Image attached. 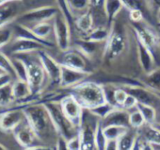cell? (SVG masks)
<instances>
[{
	"mask_svg": "<svg viewBox=\"0 0 160 150\" xmlns=\"http://www.w3.org/2000/svg\"><path fill=\"white\" fill-rule=\"evenodd\" d=\"M69 94L84 109L91 110L106 102L103 85L93 81L85 80L79 83L70 88Z\"/></svg>",
	"mask_w": 160,
	"mask_h": 150,
	"instance_id": "cell-1",
	"label": "cell"
},
{
	"mask_svg": "<svg viewBox=\"0 0 160 150\" xmlns=\"http://www.w3.org/2000/svg\"><path fill=\"white\" fill-rule=\"evenodd\" d=\"M23 111L39 139H42L49 134L50 127L54 126L50 115L43 104L32 103L25 105L23 107Z\"/></svg>",
	"mask_w": 160,
	"mask_h": 150,
	"instance_id": "cell-2",
	"label": "cell"
},
{
	"mask_svg": "<svg viewBox=\"0 0 160 150\" xmlns=\"http://www.w3.org/2000/svg\"><path fill=\"white\" fill-rule=\"evenodd\" d=\"M45 106L53 126L58 135L65 137L66 139H71L79 132V128L76 127L64 114L59 102L56 101H47L43 103Z\"/></svg>",
	"mask_w": 160,
	"mask_h": 150,
	"instance_id": "cell-3",
	"label": "cell"
},
{
	"mask_svg": "<svg viewBox=\"0 0 160 150\" xmlns=\"http://www.w3.org/2000/svg\"><path fill=\"white\" fill-rule=\"evenodd\" d=\"M28 54L29 53L19 54L16 57L22 59L26 63L28 70V82L31 90V96H35L39 95L42 88L43 87L47 75L39 57L38 59L35 60L33 58L29 57Z\"/></svg>",
	"mask_w": 160,
	"mask_h": 150,
	"instance_id": "cell-4",
	"label": "cell"
},
{
	"mask_svg": "<svg viewBox=\"0 0 160 150\" xmlns=\"http://www.w3.org/2000/svg\"><path fill=\"white\" fill-rule=\"evenodd\" d=\"M60 11L58 9L52 7V6L40 7V8L32 9L30 11L23 13L16 18L15 22L17 24L30 28V27H32L36 24L42 23V22L53 21L55 16Z\"/></svg>",
	"mask_w": 160,
	"mask_h": 150,
	"instance_id": "cell-5",
	"label": "cell"
},
{
	"mask_svg": "<svg viewBox=\"0 0 160 150\" xmlns=\"http://www.w3.org/2000/svg\"><path fill=\"white\" fill-rule=\"evenodd\" d=\"M54 36L57 45L61 51H65L70 48L71 42V30L69 21L62 13H58L53 19Z\"/></svg>",
	"mask_w": 160,
	"mask_h": 150,
	"instance_id": "cell-6",
	"label": "cell"
},
{
	"mask_svg": "<svg viewBox=\"0 0 160 150\" xmlns=\"http://www.w3.org/2000/svg\"><path fill=\"white\" fill-rule=\"evenodd\" d=\"M59 63L61 65L85 71L87 73H92V71L89 68V61L87 59V56L84 55L79 49H67L65 51H62Z\"/></svg>",
	"mask_w": 160,
	"mask_h": 150,
	"instance_id": "cell-7",
	"label": "cell"
},
{
	"mask_svg": "<svg viewBox=\"0 0 160 150\" xmlns=\"http://www.w3.org/2000/svg\"><path fill=\"white\" fill-rule=\"evenodd\" d=\"M12 133L16 142L26 149H31L33 146L37 145V141L40 140L26 116Z\"/></svg>",
	"mask_w": 160,
	"mask_h": 150,
	"instance_id": "cell-8",
	"label": "cell"
},
{
	"mask_svg": "<svg viewBox=\"0 0 160 150\" xmlns=\"http://www.w3.org/2000/svg\"><path fill=\"white\" fill-rule=\"evenodd\" d=\"M60 107L64 112V114L67 116V118L76 127H80L82 120V114L84 108L80 105L77 100L71 96L70 94L68 96H63L59 101Z\"/></svg>",
	"mask_w": 160,
	"mask_h": 150,
	"instance_id": "cell-9",
	"label": "cell"
},
{
	"mask_svg": "<svg viewBox=\"0 0 160 150\" xmlns=\"http://www.w3.org/2000/svg\"><path fill=\"white\" fill-rule=\"evenodd\" d=\"M7 47V52L12 55H19V54H26V53H32V52H38L40 50H42L43 48L46 47L43 44L27 39V38H19V37H14L12 42L6 45Z\"/></svg>",
	"mask_w": 160,
	"mask_h": 150,
	"instance_id": "cell-10",
	"label": "cell"
},
{
	"mask_svg": "<svg viewBox=\"0 0 160 150\" xmlns=\"http://www.w3.org/2000/svg\"><path fill=\"white\" fill-rule=\"evenodd\" d=\"M23 0H4L0 2V28L15 21L20 15Z\"/></svg>",
	"mask_w": 160,
	"mask_h": 150,
	"instance_id": "cell-11",
	"label": "cell"
},
{
	"mask_svg": "<svg viewBox=\"0 0 160 150\" xmlns=\"http://www.w3.org/2000/svg\"><path fill=\"white\" fill-rule=\"evenodd\" d=\"M126 37L121 30L110 31L109 38L106 42L105 54L109 59L118 58L126 47Z\"/></svg>",
	"mask_w": 160,
	"mask_h": 150,
	"instance_id": "cell-12",
	"label": "cell"
},
{
	"mask_svg": "<svg viewBox=\"0 0 160 150\" xmlns=\"http://www.w3.org/2000/svg\"><path fill=\"white\" fill-rule=\"evenodd\" d=\"M25 118V113L22 108L9 109L0 113V130L9 133L13 132L16 127Z\"/></svg>",
	"mask_w": 160,
	"mask_h": 150,
	"instance_id": "cell-13",
	"label": "cell"
},
{
	"mask_svg": "<svg viewBox=\"0 0 160 150\" xmlns=\"http://www.w3.org/2000/svg\"><path fill=\"white\" fill-rule=\"evenodd\" d=\"M90 73L85 71L77 70L73 68H70L64 65H61V74L59 85L63 88H72L79 83L87 80Z\"/></svg>",
	"mask_w": 160,
	"mask_h": 150,
	"instance_id": "cell-14",
	"label": "cell"
},
{
	"mask_svg": "<svg viewBox=\"0 0 160 150\" xmlns=\"http://www.w3.org/2000/svg\"><path fill=\"white\" fill-rule=\"evenodd\" d=\"M38 57L45 70L47 78L52 83L59 84L60 74H61V64L52 58L49 54L42 50L38 51Z\"/></svg>",
	"mask_w": 160,
	"mask_h": 150,
	"instance_id": "cell-15",
	"label": "cell"
},
{
	"mask_svg": "<svg viewBox=\"0 0 160 150\" xmlns=\"http://www.w3.org/2000/svg\"><path fill=\"white\" fill-rule=\"evenodd\" d=\"M137 46H138L139 64L142 70L147 75L152 74L156 70V62L153 53L138 39H137Z\"/></svg>",
	"mask_w": 160,
	"mask_h": 150,
	"instance_id": "cell-16",
	"label": "cell"
},
{
	"mask_svg": "<svg viewBox=\"0 0 160 150\" xmlns=\"http://www.w3.org/2000/svg\"><path fill=\"white\" fill-rule=\"evenodd\" d=\"M134 30H135L137 39L140 41L144 45H146L153 53L154 48L156 47L157 42H158V38L155 35V33L151 28H147L146 26H143L141 22L135 23Z\"/></svg>",
	"mask_w": 160,
	"mask_h": 150,
	"instance_id": "cell-17",
	"label": "cell"
},
{
	"mask_svg": "<svg viewBox=\"0 0 160 150\" xmlns=\"http://www.w3.org/2000/svg\"><path fill=\"white\" fill-rule=\"evenodd\" d=\"M101 124L103 127L108 126H121L130 127L129 112L122 107H116L105 119L101 120Z\"/></svg>",
	"mask_w": 160,
	"mask_h": 150,
	"instance_id": "cell-18",
	"label": "cell"
},
{
	"mask_svg": "<svg viewBox=\"0 0 160 150\" xmlns=\"http://www.w3.org/2000/svg\"><path fill=\"white\" fill-rule=\"evenodd\" d=\"M103 6L106 18L109 25H112L116 16L121 13L122 8H124L122 0H105Z\"/></svg>",
	"mask_w": 160,
	"mask_h": 150,
	"instance_id": "cell-19",
	"label": "cell"
},
{
	"mask_svg": "<svg viewBox=\"0 0 160 150\" xmlns=\"http://www.w3.org/2000/svg\"><path fill=\"white\" fill-rule=\"evenodd\" d=\"M12 89L15 101H19L21 104L31 96V90L27 80H16L12 82Z\"/></svg>",
	"mask_w": 160,
	"mask_h": 150,
	"instance_id": "cell-20",
	"label": "cell"
},
{
	"mask_svg": "<svg viewBox=\"0 0 160 150\" xmlns=\"http://www.w3.org/2000/svg\"><path fill=\"white\" fill-rule=\"evenodd\" d=\"M138 137L137 129L129 127L118 139V150H132Z\"/></svg>",
	"mask_w": 160,
	"mask_h": 150,
	"instance_id": "cell-21",
	"label": "cell"
},
{
	"mask_svg": "<svg viewBox=\"0 0 160 150\" xmlns=\"http://www.w3.org/2000/svg\"><path fill=\"white\" fill-rule=\"evenodd\" d=\"M75 26L78 30L82 31L85 34H89L94 28V21L93 15L91 12L83 13L80 16H78L75 20Z\"/></svg>",
	"mask_w": 160,
	"mask_h": 150,
	"instance_id": "cell-22",
	"label": "cell"
},
{
	"mask_svg": "<svg viewBox=\"0 0 160 150\" xmlns=\"http://www.w3.org/2000/svg\"><path fill=\"white\" fill-rule=\"evenodd\" d=\"M31 29V31L38 36L39 38L42 39V40H46L48 41L49 36L53 33L54 34V26H53V22L50 23V21H46V22H42L39 24H36L32 27L29 28Z\"/></svg>",
	"mask_w": 160,
	"mask_h": 150,
	"instance_id": "cell-23",
	"label": "cell"
},
{
	"mask_svg": "<svg viewBox=\"0 0 160 150\" xmlns=\"http://www.w3.org/2000/svg\"><path fill=\"white\" fill-rule=\"evenodd\" d=\"M103 43H97L93 42L88 39H82V40H77L75 42V44L77 45V49H79L84 55L87 57H91L95 55L97 50L99 49V45Z\"/></svg>",
	"mask_w": 160,
	"mask_h": 150,
	"instance_id": "cell-24",
	"label": "cell"
},
{
	"mask_svg": "<svg viewBox=\"0 0 160 150\" xmlns=\"http://www.w3.org/2000/svg\"><path fill=\"white\" fill-rule=\"evenodd\" d=\"M12 82L0 87V107L7 108L11 104H12V102L15 101L12 89Z\"/></svg>",
	"mask_w": 160,
	"mask_h": 150,
	"instance_id": "cell-25",
	"label": "cell"
},
{
	"mask_svg": "<svg viewBox=\"0 0 160 150\" xmlns=\"http://www.w3.org/2000/svg\"><path fill=\"white\" fill-rule=\"evenodd\" d=\"M110 31L105 27H96L94 28L86 37V39L97 42V43H106L109 38Z\"/></svg>",
	"mask_w": 160,
	"mask_h": 150,
	"instance_id": "cell-26",
	"label": "cell"
},
{
	"mask_svg": "<svg viewBox=\"0 0 160 150\" xmlns=\"http://www.w3.org/2000/svg\"><path fill=\"white\" fill-rule=\"evenodd\" d=\"M137 109L141 112V114L143 115L146 124H150L152 125L153 123H155L156 120V111L154 110V108L150 105V104H145V103H138L137 105Z\"/></svg>",
	"mask_w": 160,
	"mask_h": 150,
	"instance_id": "cell-27",
	"label": "cell"
},
{
	"mask_svg": "<svg viewBox=\"0 0 160 150\" xmlns=\"http://www.w3.org/2000/svg\"><path fill=\"white\" fill-rule=\"evenodd\" d=\"M12 60L13 68H14L15 75H16V80L28 81V70H27L25 61L18 57L12 59Z\"/></svg>",
	"mask_w": 160,
	"mask_h": 150,
	"instance_id": "cell-28",
	"label": "cell"
},
{
	"mask_svg": "<svg viewBox=\"0 0 160 150\" xmlns=\"http://www.w3.org/2000/svg\"><path fill=\"white\" fill-rule=\"evenodd\" d=\"M142 136L150 143H159L160 144V132L150 124H145L143 127Z\"/></svg>",
	"mask_w": 160,
	"mask_h": 150,
	"instance_id": "cell-29",
	"label": "cell"
},
{
	"mask_svg": "<svg viewBox=\"0 0 160 150\" xmlns=\"http://www.w3.org/2000/svg\"><path fill=\"white\" fill-rule=\"evenodd\" d=\"M66 3L71 11L75 12H88L89 8L92 4V0H66Z\"/></svg>",
	"mask_w": 160,
	"mask_h": 150,
	"instance_id": "cell-30",
	"label": "cell"
},
{
	"mask_svg": "<svg viewBox=\"0 0 160 150\" xmlns=\"http://www.w3.org/2000/svg\"><path fill=\"white\" fill-rule=\"evenodd\" d=\"M129 124H130V127L136 129H140L146 124L143 115L137 108L129 112Z\"/></svg>",
	"mask_w": 160,
	"mask_h": 150,
	"instance_id": "cell-31",
	"label": "cell"
},
{
	"mask_svg": "<svg viewBox=\"0 0 160 150\" xmlns=\"http://www.w3.org/2000/svg\"><path fill=\"white\" fill-rule=\"evenodd\" d=\"M129 127L121 126H108L104 127V133L107 140H118Z\"/></svg>",
	"mask_w": 160,
	"mask_h": 150,
	"instance_id": "cell-32",
	"label": "cell"
},
{
	"mask_svg": "<svg viewBox=\"0 0 160 150\" xmlns=\"http://www.w3.org/2000/svg\"><path fill=\"white\" fill-rule=\"evenodd\" d=\"M0 68H1L5 73H8L9 75H11L13 79H16V75H15V71L13 68L12 60L2 50H0Z\"/></svg>",
	"mask_w": 160,
	"mask_h": 150,
	"instance_id": "cell-33",
	"label": "cell"
},
{
	"mask_svg": "<svg viewBox=\"0 0 160 150\" xmlns=\"http://www.w3.org/2000/svg\"><path fill=\"white\" fill-rule=\"evenodd\" d=\"M13 39V28L9 25L0 28V50L8 45Z\"/></svg>",
	"mask_w": 160,
	"mask_h": 150,
	"instance_id": "cell-34",
	"label": "cell"
},
{
	"mask_svg": "<svg viewBox=\"0 0 160 150\" xmlns=\"http://www.w3.org/2000/svg\"><path fill=\"white\" fill-rule=\"evenodd\" d=\"M114 108H116V107H114L113 105H111L108 102H105L103 104H100V105L91 109V111L93 114H95L97 117H99L101 120H103L112 111V110Z\"/></svg>",
	"mask_w": 160,
	"mask_h": 150,
	"instance_id": "cell-35",
	"label": "cell"
},
{
	"mask_svg": "<svg viewBox=\"0 0 160 150\" xmlns=\"http://www.w3.org/2000/svg\"><path fill=\"white\" fill-rule=\"evenodd\" d=\"M107 138L104 133V127L101 124V121L97 127L96 132H95V145L96 149L99 150H105L106 148V143H107Z\"/></svg>",
	"mask_w": 160,
	"mask_h": 150,
	"instance_id": "cell-36",
	"label": "cell"
},
{
	"mask_svg": "<svg viewBox=\"0 0 160 150\" xmlns=\"http://www.w3.org/2000/svg\"><path fill=\"white\" fill-rule=\"evenodd\" d=\"M128 96V93L125 89H122V88H118V89H115V92H114V99H115V102L117 104L118 107H122V105L123 104L125 98L127 97Z\"/></svg>",
	"mask_w": 160,
	"mask_h": 150,
	"instance_id": "cell-37",
	"label": "cell"
},
{
	"mask_svg": "<svg viewBox=\"0 0 160 150\" xmlns=\"http://www.w3.org/2000/svg\"><path fill=\"white\" fill-rule=\"evenodd\" d=\"M138 103V99L133 95L128 94V96L125 98L123 104L122 105V108L124 109V110H126V111H133L134 109L137 108Z\"/></svg>",
	"mask_w": 160,
	"mask_h": 150,
	"instance_id": "cell-38",
	"label": "cell"
},
{
	"mask_svg": "<svg viewBox=\"0 0 160 150\" xmlns=\"http://www.w3.org/2000/svg\"><path fill=\"white\" fill-rule=\"evenodd\" d=\"M80 149H82V142L78 132V134L68 140V150H80Z\"/></svg>",
	"mask_w": 160,
	"mask_h": 150,
	"instance_id": "cell-39",
	"label": "cell"
},
{
	"mask_svg": "<svg viewBox=\"0 0 160 150\" xmlns=\"http://www.w3.org/2000/svg\"><path fill=\"white\" fill-rule=\"evenodd\" d=\"M129 17L134 23H138L144 19V14L141 9H136L129 11Z\"/></svg>",
	"mask_w": 160,
	"mask_h": 150,
	"instance_id": "cell-40",
	"label": "cell"
},
{
	"mask_svg": "<svg viewBox=\"0 0 160 150\" xmlns=\"http://www.w3.org/2000/svg\"><path fill=\"white\" fill-rule=\"evenodd\" d=\"M56 148L59 150H68V139L61 135H58L56 142Z\"/></svg>",
	"mask_w": 160,
	"mask_h": 150,
	"instance_id": "cell-41",
	"label": "cell"
},
{
	"mask_svg": "<svg viewBox=\"0 0 160 150\" xmlns=\"http://www.w3.org/2000/svg\"><path fill=\"white\" fill-rule=\"evenodd\" d=\"M12 77L11 75H9L8 73H2L0 74V87L5 85V84H8V83H11L12 82Z\"/></svg>",
	"mask_w": 160,
	"mask_h": 150,
	"instance_id": "cell-42",
	"label": "cell"
},
{
	"mask_svg": "<svg viewBox=\"0 0 160 150\" xmlns=\"http://www.w3.org/2000/svg\"><path fill=\"white\" fill-rule=\"evenodd\" d=\"M105 150H118V140H108Z\"/></svg>",
	"mask_w": 160,
	"mask_h": 150,
	"instance_id": "cell-43",
	"label": "cell"
},
{
	"mask_svg": "<svg viewBox=\"0 0 160 150\" xmlns=\"http://www.w3.org/2000/svg\"><path fill=\"white\" fill-rule=\"evenodd\" d=\"M147 1L150 4L151 9L156 12L160 11V0H147Z\"/></svg>",
	"mask_w": 160,
	"mask_h": 150,
	"instance_id": "cell-44",
	"label": "cell"
},
{
	"mask_svg": "<svg viewBox=\"0 0 160 150\" xmlns=\"http://www.w3.org/2000/svg\"><path fill=\"white\" fill-rule=\"evenodd\" d=\"M104 1H105V0H92V4H94V5H96V6H98V5H103V4H104Z\"/></svg>",
	"mask_w": 160,
	"mask_h": 150,
	"instance_id": "cell-45",
	"label": "cell"
},
{
	"mask_svg": "<svg viewBox=\"0 0 160 150\" xmlns=\"http://www.w3.org/2000/svg\"><path fill=\"white\" fill-rule=\"evenodd\" d=\"M152 126L153 127H155V128L160 132V123H156V122H155V123H153Z\"/></svg>",
	"mask_w": 160,
	"mask_h": 150,
	"instance_id": "cell-46",
	"label": "cell"
},
{
	"mask_svg": "<svg viewBox=\"0 0 160 150\" xmlns=\"http://www.w3.org/2000/svg\"><path fill=\"white\" fill-rule=\"evenodd\" d=\"M5 149H8L4 144H2V143H0V150H5Z\"/></svg>",
	"mask_w": 160,
	"mask_h": 150,
	"instance_id": "cell-47",
	"label": "cell"
},
{
	"mask_svg": "<svg viewBox=\"0 0 160 150\" xmlns=\"http://www.w3.org/2000/svg\"><path fill=\"white\" fill-rule=\"evenodd\" d=\"M157 19H158V22L160 23V11L157 12Z\"/></svg>",
	"mask_w": 160,
	"mask_h": 150,
	"instance_id": "cell-48",
	"label": "cell"
},
{
	"mask_svg": "<svg viewBox=\"0 0 160 150\" xmlns=\"http://www.w3.org/2000/svg\"><path fill=\"white\" fill-rule=\"evenodd\" d=\"M2 73H5V72H4L1 68H0V74H2Z\"/></svg>",
	"mask_w": 160,
	"mask_h": 150,
	"instance_id": "cell-49",
	"label": "cell"
},
{
	"mask_svg": "<svg viewBox=\"0 0 160 150\" xmlns=\"http://www.w3.org/2000/svg\"><path fill=\"white\" fill-rule=\"evenodd\" d=\"M1 1H4V0H0V2H1Z\"/></svg>",
	"mask_w": 160,
	"mask_h": 150,
	"instance_id": "cell-50",
	"label": "cell"
}]
</instances>
